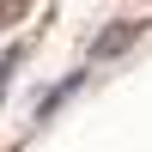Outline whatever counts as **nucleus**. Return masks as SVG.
I'll return each mask as SVG.
<instances>
[{
	"mask_svg": "<svg viewBox=\"0 0 152 152\" xmlns=\"http://www.w3.org/2000/svg\"><path fill=\"white\" fill-rule=\"evenodd\" d=\"M79 85H85V73H67V79H55V85L43 91V104H37V122H49V116H55V110L73 97V91H79Z\"/></svg>",
	"mask_w": 152,
	"mask_h": 152,
	"instance_id": "1",
	"label": "nucleus"
},
{
	"mask_svg": "<svg viewBox=\"0 0 152 152\" xmlns=\"http://www.w3.org/2000/svg\"><path fill=\"white\" fill-rule=\"evenodd\" d=\"M134 37H140V24H110V31H104V37H97V43H91V55L104 61V55H116V49H128Z\"/></svg>",
	"mask_w": 152,
	"mask_h": 152,
	"instance_id": "2",
	"label": "nucleus"
},
{
	"mask_svg": "<svg viewBox=\"0 0 152 152\" xmlns=\"http://www.w3.org/2000/svg\"><path fill=\"white\" fill-rule=\"evenodd\" d=\"M0 104H6V97H0Z\"/></svg>",
	"mask_w": 152,
	"mask_h": 152,
	"instance_id": "3",
	"label": "nucleus"
}]
</instances>
